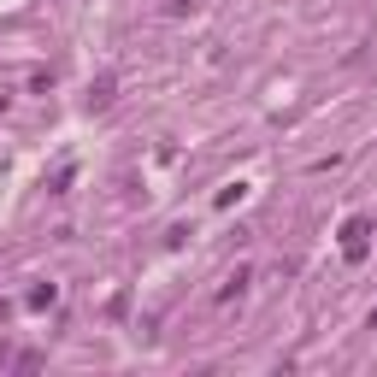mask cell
I'll return each instance as SVG.
<instances>
[{
    "label": "cell",
    "instance_id": "1",
    "mask_svg": "<svg viewBox=\"0 0 377 377\" xmlns=\"http://www.w3.org/2000/svg\"><path fill=\"white\" fill-rule=\"evenodd\" d=\"M366 253H371V218H348V224H342V259L360 266Z\"/></svg>",
    "mask_w": 377,
    "mask_h": 377
},
{
    "label": "cell",
    "instance_id": "2",
    "mask_svg": "<svg viewBox=\"0 0 377 377\" xmlns=\"http://www.w3.org/2000/svg\"><path fill=\"white\" fill-rule=\"evenodd\" d=\"M248 283H253V271H248V266H236V271L224 277V289H218V306H230V301H242V295H248Z\"/></svg>",
    "mask_w": 377,
    "mask_h": 377
},
{
    "label": "cell",
    "instance_id": "3",
    "mask_svg": "<svg viewBox=\"0 0 377 377\" xmlns=\"http://www.w3.org/2000/svg\"><path fill=\"white\" fill-rule=\"evenodd\" d=\"M59 301V289H54V283H41V289H30V306H36V313H41V306H54Z\"/></svg>",
    "mask_w": 377,
    "mask_h": 377
}]
</instances>
